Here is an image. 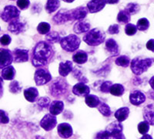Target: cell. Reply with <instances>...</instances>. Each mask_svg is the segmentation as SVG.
Segmentation results:
<instances>
[{
  "label": "cell",
  "instance_id": "25",
  "mask_svg": "<svg viewBox=\"0 0 154 139\" xmlns=\"http://www.w3.org/2000/svg\"><path fill=\"white\" fill-rule=\"evenodd\" d=\"M16 75V71L12 66H9L2 69V79L6 81H12L14 79Z\"/></svg>",
  "mask_w": 154,
  "mask_h": 139
},
{
  "label": "cell",
  "instance_id": "36",
  "mask_svg": "<svg viewBox=\"0 0 154 139\" xmlns=\"http://www.w3.org/2000/svg\"><path fill=\"white\" fill-rule=\"evenodd\" d=\"M49 30H50V25L47 23H40L37 27V31L38 33L42 35L49 33Z\"/></svg>",
  "mask_w": 154,
  "mask_h": 139
},
{
  "label": "cell",
  "instance_id": "26",
  "mask_svg": "<svg viewBox=\"0 0 154 139\" xmlns=\"http://www.w3.org/2000/svg\"><path fill=\"white\" fill-rule=\"evenodd\" d=\"M130 115V109L128 107H121L116 111L115 118L117 119L118 122H124L125 120L129 117Z\"/></svg>",
  "mask_w": 154,
  "mask_h": 139
},
{
  "label": "cell",
  "instance_id": "38",
  "mask_svg": "<svg viewBox=\"0 0 154 139\" xmlns=\"http://www.w3.org/2000/svg\"><path fill=\"white\" fill-rule=\"evenodd\" d=\"M9 91L12 93H18L21 91L22 87L20 86V84H19V82L16 81H12L9 86Z\"/></svg>",
  "mask_w": 154,
  "mask_h": 139
},
{
  "label": "cell",
  "instance_id": "45",
  "mask_svg": "<svg viewBox=\"0 0 154 139\" xmlns=\"http://www.w3.org/2000/svg\"><path fill=\"white\" fill-rule=\"evenodd\" d=\"M49 103H50V100H49V97H41L40 99H38V104L40 107H44V108H46L49 106Z\"/></svg>",
  "mask_w": 154,
  "mask_h": 139
},
{
  "label": "cell",
  "instance_id": "15",
  "mask_svg": "<svg viewBox=\"0 0 154 139\" xmlns=\"http://www.w3.org/2000/svg\"><path fill=\"white\" fill-rule=\"evenodd\" d=\"M25 30V24L19 20V19H16L9 22L8 26V30L14 34H19L23 32Z\"/></svg>",
  "mask_w": 154,
  "mask_h": 139
},
{
  "label": "cell",
  "instance_id": "53",
  "mask_svg": "<svg viewBox=\"0 0 154 139\" xmlns=\"http://www.w3.org/2000/svg\"><path fill=\"white\" fill-rule=\"evenodd\" d=\"M64 2H72L74 1V0H63Z\"/></svg>",
  "mask_w": 154,
  "mask_h": 139
},
{
  "label": "cell",
  "instance_id": "14",
  "mask_svg": "<svg viewBox=\"0 0 154 139\" xmlns=\"http://www.w3.org/2000/svg\"><path fill=\"white\" fill-rule=\"evenodd\" d=\"M58 134L62 138L66 139L72 135V128L68 123H62L57 127Z\"/></svg>",
  "mask_w": 154,
  "mask_h": 139
},
{
  "label": "cell",
  "instance_id": "41",
  "mask_svg": "<svg viewBox=\"0 0 154 139\" xmlns=\"http://www.w3.org/2000/svg\"><path fill=\"white\" fill-rule=\"evenodd\" d=\"M95 139H112V137L106 130L100 131L96 134Z\"/></svg>",
  "mask_w": 154,
  "mask_h": 139
},
{
  "label": "cell",
  "instance_id": "39",
  "mask_svg": "<svg viewBox=\"0 0 154 139\" xmlns=\"http://www.w3.org/2000/svg\"><path fill=\"white\" fill-rule=\"evenodd\" d=\"M149 130V125L146 122H142L139 123L138 131L141 134H146Z\"/></svg>",
  "mask_w": 154,
  "mask_h": 139
},
{
  "label": "cell",
  "instance_id": "20",
  "mask_svg": "<svg viewBox=\"0 0 154 139\" xmlns=\"http://www.w3.org/2000/svg\"><path fill=\"white\" fill-rule=\"evenodd\" d=\"M72 70V63L69 60H67L65 63L61 62L59 66V73L62 77H66Z\"/></svg>",
  "mask_w": 154,
  "mask_h": 139
},
{
  "label": "cell",
  "instance_id": "47",
  "mask_svg": "<svg viewBox=\"0 0 154 139\" xmlns=\"http://www.w3.org/2000/svg\"><path fill=\"white\" fill-rule=\"evenodd\" d=\"M107 32L109 33V34H117L119 33V25L117 24H113V25H111L110 27H109L108 29V31Z\"/></svg>",
  "mask_w": 154,
  "mask_h": 139
},
{
  "label": "cell",
  "instance_id": "17",
  "mask_svg": "<svg viewBox=\"0 0 154 139\" xmlns=\"http://www.w3.org/2000/svg\"><path fill=\"white\" fill-rule=\"evenodd\" d=\"M143 118L146 122L154 126V104H148L144 107Z\"/></svg>",
  "mask_w": 154,
  "mask_h": 139
},
{
  "label": "cell",
  "instance_id": "11",
  "mask_svg": "<svg viewBox=\"0 0 154 139\" xmlns=\"http://www.w3.org/2000/svg\"><path fill=\"white\" fill-rule=\"evenodd\" d=\"M56 124H57L56 117L51 114L46 115L40 121V126L46 131L53 130L56 126Z\"/></svg>",
  "mask_w": 154,
  "mask_h": 139
},
{
  "label": "cell",
  "instance_id": "33",
  "mask_svg": "<svg viewBox=\"0 0 154 139\" xmlns=\"http://www.w3.org/2000/svg\"><path fill=\"white\" fill-rule=\"evenodd\" d=\"M98 110L102 115L105 117H109L111 115V110L106 104L103 102H100L98 105Z\"/></svg>",
  "mask_w": 154,
  "mask_h": 139
},
{
  "label": "cell",
  "instance_id": "22",
  "mask_svg": "<svg viewBox=\"0 0 154 139\" xmlns=\"http://www.w3.org/2000/svg\"><path fill=\"white\" fill-rule=\"evenodd\" d=\"M90 29V24L87 22L79 21L77 22L73 27V31L77 34H81L88 32Z\"/></svg>",
  "mask_w": 154,
  "mask_h": 139
},
{
  "label": "cell",
  "instance_id": "16",
  "mask_svg": "<svg viewBox=\"0 0 154 139\" xmlns=\"http://www.w3.org/2000/svg\"><path fill=\"white\" fill-rule=\"evenodd\" d=\"M12 55L15 63H24L29 60V51L26 49H16Z\"/></svg>",
  "mask_w": 154,
  "mask_h": 139
},
{
  "label": "cell",
  "instance_id": "29",
  "mask_svg": "<svg viewBox=\"0 0 154 139\" xmlns=\"http://www.w3.org/2000/svg\"><path fill=\"white\" fill-rule=\"evenodd\" d=\"M85 102L89 107H98V105L100 103V100L98 97L93 95V94H89V95L86 97Z\"/></svg>",
  "mask_w": 154,
  "mask_h": 139
},
{
  "label": "cell",
  "instance_id": "40",
  "mask_svg": "<svg viewBox=\"0 0 154 139\" xmlns=\"http://www.w3.org/2000/svg\"><path fill=\"white\" fill-rule=\"evenodd\" d=\"M137 31V26L131 24V23H128L125 27V33L128 36H133L136 34Z\"/></svg>",
  "mask_w": 154,
  "mask_h": 139
},
{
  "label": "cell",
  "instance_id": "21",
  "mask_svg": "<svg viewBox=\"0 0 154 139\" xmlns=\"http://www.w3.org/2000/svg\"><path fill=\"white\" fill-rule=\"evenodd\" d=\"M106 49L112 56L119 54V46L113 39H109L106 42Z\"/></svg>",
  "mask_w": 154,
  "mask_h": 139
},
{
  "label": "cell",
  "instance_id": "6",
  "mask_svg": "<svg viewBox=\"0 0 154 139\" xmlns=\"http://www.w3.org/2000/svg\"><path fill=\"white\" fill-rule=\"evenodd\" d=\"M20 15V11L14 5H7L4 8L0 14V17L4 22L9 23L12 20L18 19Z\"/></svg>",
  "mask_w": 154,
  "mask_h": 139
},
{
  "label": "cell",
  "instance_id": "8",
  "mask_svg": "<svg viewBox=\"0 0 154 139\" xmlns=\"http://www.w3.org/2000/svg\"><path fill=\"white\" fill-rule=\"evenodd\" d=\"M34 79L37 86H41L49 83L52 80V76L49 74V71L44 69H37L34 76Z\"/></svg>",
  "mask_w": 154,
  "mask_h": 139
},
{
  "label": "cell",
  "instance_id": "19",
  "mask_svg": "<svg viewBox=\"0 0 154 139\" xmlns=\"http://www.w3.org/2000/svg\"><path fill=\"white\" fill-rule=\"evenodd\" d=\"M63 108H64V104L63 101L54 100L51 103L50 106H49V112L51 115L56 116V115H60L63 111Z\"/></svg>",
  "mask_w": 154,
  "mask_h": 139
},
{
  "label": "cell",
  "instance_id": "51",
  "mask_svg": "<svg viewBox=\"0 0 154 139\" xmlns=\"http://www.w3.org/2000/svg\"><path fill=\"white\" fill-rule=\"evenodd\" d=\"M140 139H152V136L149 135V134H144V135L143 136V137H141Z\"/></svg>",
  "mask_w": 154,
  "mask_h": 139
},
{
  "label": "cell",
  "instance_id": "10",
  "mask_svg": "<svg viewBox=\"0 0 154 139\" xmlns=\"http://www.w3.org/2000/svg\"><path fill=\"white\" fill-rule=\"evenodd\" d=\"M13 61V55L8 49L0 48V69L9 67Z\"/></svg>",
  "mask_w": 154,
  "mask_h": 139
},
{
  "label": "cell",
  "instance_id": "4",
  "mask_svg": "<svg viewBox=\"0 0 154 139\" xmlns=\"http://www.w3.org/2000/svg\"><path fill=\"white\" fill-rule=\"evenodd\" d=\"M60 43L62 48L65 51L74 52L79 48L81 41L77 36L71 34L62 38Z\"/></svg>",
  "mask_w": 154,
  "mask_h": 139
},
{
  "label": "cell",
  "instance_id": "24",
  "mask_svg": "<svg viewBox=\"0 0 154 139\" xmlns=\"http://www.w3.org/2000/svg\"><path fill=\"white\" fill-rule=\"evenodd\" d=\"M24 96L29 102H35L38 96V92L36 88L29 87L24 90Z\"/></svg>",
  "mask_w": 154,
  "mask_h": 139
},
{
  "label": "cell",
  "instance_id": "7",
  "mask_svg": "<svg viewBox=\"0 0 154 139\" xmlns=\"http://www.w3.org/2000/svg\"><path fill=\"white\" fill-rule=\"evenodd\" d=\"M123 125L119 122H112L106 128V131L109 133L112 139H126L123 134Z\"/></svg>",
  "mask_w": 154,
  "mask_h": 139
},
{
  "label": "cell",
  "instance_id": "18",
  "mask_svg": "<svg viewBox=\"0 0 154 139\" xmlns=\"http://www.w3.org/2000/svg\"><path fill=\"white\" fill-rule=\"evenodd\" d=\"M72 92L75 95L79 97H86L89 94L90 89L87 85L84 84L83 83H79L72 87Z\"/></svg>",
  "mask_w": 154,
  "mask_h": 139
},
{
  "label": "cell",
  "instance_id": "50",
  "mask_svg": "<svg viewBox=\"0 0 154 139\" xmlns=\"http://www.w3.org/2000/svg\"><path fill=\"white\" fill-rule=\"evenodd\" d=\"M149 85H150V87H152V90H154V76L153 77H152L151 79L149 80Z\"/></svg>",
  "mask_w": 154,
  "mask_h": 139
},
{
  "label": "cell",
  "instance_id": "32",
  "mask_svg": "<svg viewBox=\"0 0 154 139\" xmlns=\"http://www.w3.org/2000/svg\"><path fill=\"white\" fill-rule=\"evenodd\" d=\"M117 21L121 23H128L130 21V14L127 11L122 10L118 13Z\"/></svg>",
  "mask_w": 154,
  "mask_h": 139
},
{
  "label": "cell",
  "instance_id": "13",
  "mask_svg": "<svg viewBox=\"0 0 154 139\" xmlns=\"http://www.w3.org/2000/svg\"><path fill=\"white\" fill-rule=\"evenodd\" d=\"M105 0H91L87 4V9L90 13H96L105 7Z\"/></svg>",
  "mask_w": 154,
  "mask_h": 139
},
{
  "label": "cell",
  "instance_id": "28",
  "mask_svg": "<svg viewBox=\"0 0 154 139\" xmlns=\"http://www.w3.org/2000/svg\"><path fill=\"white\" fill-rule=\"evenodd\" d=\"M60 6V0H48L46 5V10L48 13H53Z\"/></svg>",
  "mask_w": 154,
  "mask_h": 139
},
{
  "label": "cell",
  "instance_id": "37",
  "mask_svg": "<svg viewBox=\"0 0 154 139\" xmlns=\"http://www.w3.org/2000/svg\"><path fill=\"white\" fill-rule=\"evenodd\" d=\"M140 5L137 3H129L125 10L127 11L130 15H134L140 11Z\"/></svg>",
  "mask_w": 154,
  "mask_h": 139
},
{
  "label": "cell",
  "instance_id": "31",
  "mask_svg": "<svg viewBox=\"0 0 154 139\" xmlns=\"http://www.w3.org/2000/svg\"><path fill=\"white\" fill-rule=\"evenodd\" d=\"M61 37H60V34L57 32H51L49 33L46 34V39L47 42H49V43H56L60 42L61 40Z\"/></svg>",
  "mask_w": 154,
  "mask_h": 139
},
{
  "label": "cell",
  "instance_id": "42",
  "mask_svg": "<svg viewBox=\"0 0 154 139\" xmlns=\"http://www.w3.org/2000/svg\"><path fill=\"white\" fill-rule=\"evenodd\" d=\"M112 85V84L111 81H105L103 84H102L101 87H100V90L103 93H109L110 91V88Z\"/></svg>",
  "mask_w": 154,
  "mask_h": 139
},
{
  "label": "cell",
  "instance_id": "5",
  "mask_svg": "<svg viewBox=\"0 0 154 139\" xmlns=\"http://www.w3.org/2000/svg\"><path fill=\"white\" fill-rule=\"evenodd\" d=\"M68 89V84L64 79L59 78L56 79L50 85L49 91L53 97H62L63 94H65Z\"/></svg>",
  "mask_w": 154,
  "mask_h": 139
},
{
  "label": "cell",
  "instance_id": "35",
  "mask_svg": "<svg viewBox=\"0 0 154 139\" xmlns=\"http://www.w3.org/2000/svg\"><path fill=\"white\" fill-rule=\"evenodd\" d=\"M130 58L126 56H119L116 60L115 63L116 65L120 66L123 67H127L130 65Z\"/></svg>",
  "mask_w": 154,
  "mask_h": 139
},
{
  "label": "cell",
  "instance_id": "46",
  "mask_svg": "<svg viewBox=\"0 0 154 139\" xmlns=\"http://www.w3.org/2000/svg\"><path fill=\"white\" fill-rule=\"evenodd\" d=\"M11 43V37L9 35H3L0 38V43L2 46H8Z\"/></svg>",
  "mask_w": 154,
  "mask_h": 139
},
{
  "label": "cell",
  "instance_id": "44",
  "mask_svg": "<svg viewBox=\"0 0 154 139\" xmlns=\"http://www.w3.org/2000/svg\"><path fill=\"white\" fill-rule=\"evenodd\" d=\"M29 0H18L17 1L18 7L20 9H23V10L27 9L29 6Z\"/></svg>",
  "mask_w": 154,
  "mask_h": 139
},
{
  "label": "cell",
  "instance_id": "43",
  "mask_svg": "<svg viewBox=\"0 0 154 139\" xmlns=\"http://www.w3.org/2000/svg\"><path fill=\"white\" fill-rule=\"evenodd\" d=\"M9 122V118L5 111L0 110V124L5 125Z\"/></svg>",
  "mask_w": 154,
  "mask_h": 139
},
{
  "label": "cell",
  "instance_id": "30",
  "mask_svg": "<svg viewBox=\"0 0 154 139\" xmlns=\"http://www.w3.org/2000/svg\"><path fill=\"white\" fill-rule=\"evenodd\" d=\"M110 93L113 96H116V97H119L122 96L124 93V87L120 84H112L110 88Z\"/></svg>",
  "mask_w": 154,
  "mask_h": 139
},
{
  "label": "cell",
  "instance_id": "52",
  "mask_svg": "<svg viewBox=\"0 0 154 139\" xmlns=\"http://www.w3.org/2000/svg\"><path fill=\"white\" fill-rule=\"evenodd\" d=\"M2 85H3V79L0 77V89L2 87Z\"/></svg>",
  "mask_w": 154,
  "mask_h": 139
},
{
  "label": "cell",
  "instance_id": "48",
  "mask_svg": "<svg viewBox=\"0 0 154 139\" xmlns=\"http://www.w3.org/2000/svg\"><path fill=\"white\" fill-rule=\"evenodd\" d=\"M146 48L149 50L154 52V39H149L146 43Z\"/></svg>",
  "mask_w": 154,
  "mask_h": 139
},
{
  "label": "cell",
  "instance_id": "27",
  "mask_svg": "<svg viewBox=\"0 0 154 139\" xmlns=\"http://www.w3.org/2000/svg\"><path fill=\"white\" fill-rule=\"evenodd\" d=\"M72 60L76 64H83L87 61L88 55L86 52L82 51V50H79L76 53H74V55L72 56Z\"/></svg>",
  "mask_w": 154,
  "mask_h": 139
},
{
  "label": "cell",
  "instance_id": "2",
  "mask_svg": "<svg viewBox=\"0 0 154 139\" xmlns=\"http://www.w3.org/2000/svg\"><path fill=\"white\" fill-rule=\"evenodd\" d=\"M106 39V34L103 30L100 29L91 30L87 34L83 36V41L89 46H96L104 42Z\"/></svg>",
  "mask_w": 154,
  "mask_h": 139
},
{
  "label": "cell",
  "instance_id": "54",
  "mask_svg": "<svg viewBox=\"0 0 154 139\" xmlns=\"http://www.w3.org/2000/svg\"><path fill=\"white\" fill-rule=\"evenodd\" d=\"M12 1H13V0H12Z\"/></svg>",
  "mask_w": 154,
  "mask_h": 139
},
{
  "label": "cell",
  "instance_id": "49",
  "mask_svg": "<svg viewBox=\"0 0 154 139\" xmlns=\"http://www.w3.org/2000/svg\"><path fill=\"white\" fill-rule=\"evenodd\" d=\"M119 1V0H105L106 4H116Z\"/></svg>",
  "mask_w": 154,
  "mask_h": 139
},
{
  "label": "cell",
  "instance_id": "1",
  "mask_svg": "<svg viewBox=\"0 0 154 139\" xmlns=\"http://www.w3.org/2000/svg\"><path fill=\"white\" fill-rule=\"evenodd\" d=\"M53 49L49 43L44 41L38 42L33 49L32 64L34 67H43L53 58Z\"/></svg>",
  "mask_w": 154,
  "mask_h": 139
},
{
  "label": "cell",
  "instance_id": "34",
  "mask_svg": "<svg viewBox=\"0 0 154 139\" xmlns=\"http://www.w3.org/2000/svg\"><path fill=\"white\" fill-rule=\"evenodd\" d=\"M149 27V20L146 19V18H142L140 20H138L137 24V30H140V31H145V30H148Z\"/></svg>",
  "mask_w": 154,
  "mask_h": 139
},
{
  "label": "cell",
  "instance_id": "23",
  "mask_svg": "<svg viewBox=\"0 0 154 139\" xmlns=\"http://www.w3.org/2000/svg\"><path fill=\"white\" fill-rule=\"evenodd\" d=\"M73 20H82L86 16L88 13V9L84 6H80L72 10Z\"/></svg>",
  "mask_w": 154,
  "mask_h": 139
},
{
  "label": "cell",
  "instance_id": "3",
  "mask_svg": "<svg viewBox=\"0 0 154 139\" xmlns=\"http://www.w3.org/2000/svg\"><path fill=\"white\" fill-rule=\"evenodd\" d=\"M153 60L150 58L141 59L140 57H136L131 62V70L135 75H141L152 66Z\"/></svg>",
  "mask_w": 154,
  "mask_h": 139
},
{
  "label": "cell",
  "instance_id": "9",
  "mask_svg": "<svg viewBox=\"0 0 154 139\" xmlns=\"http://www.w3.org/2000/svg\"><path fill=\"white\" fill-rule=\"evenodd\" d=\"M53 20L54 23L57 25H61L68 21H72V20H73L72 10L62 9L56 13Z\"/></svg>",
  "mask_w": 154,
  "mask_h": 139
},
{
  "label": "cell",
  "instance_id": "12",
  "mask_svg": "<svg viewBox=\"0 0 154 139\" xmlns=\"http://www.w3.org/2000/svg\"><path fill=\"white\" fill-rule=\"evenodd\" d=\"M130 100L133 105L139 106L143 104L146 100V96L143 92L139 90H135L130 93Z\"/></svg>",
  "mask_w": 154,
  "mask_h": 139
}]
</instances>
